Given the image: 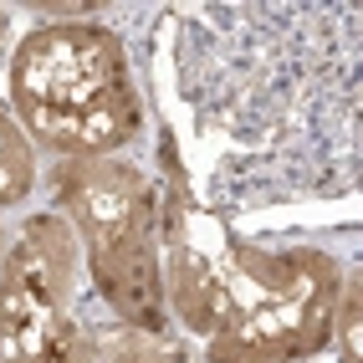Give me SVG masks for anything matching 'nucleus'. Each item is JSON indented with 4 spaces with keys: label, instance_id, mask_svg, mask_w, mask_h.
<instances>
[{
    "label": "nucleus",
    "instance_id": "nucleus-12",
    "mask_svg": "<svg viewBox=\"0 0 363 363\" xmlns=\"http://www.w3.org/2000/svg\"><path fill=\"white\" fill-rule=\"evenodd\" d=\"M0 363H11V358H6V353H0Z\"/></svg>",
    "mask_w": 363,
    "mask_h": 363
},
{
    "label": "nucleus",
    "instance_id": "nucleus-5",
    "mask_svg": "<svg viewBox=\"0 0 363 363\" xmlns=\"http://www.w3.org/2000/svg\"><path fill=\"white\" fill-rule=\"evenodd\" d=\"M87 266L77 230L52 205L21 210L0 261V353L11 363H57L82 323Z\"/></svg>",
    "mask_w": 363,
    "mask_h": 363
},
{
    "label": "nucleus",
    "instance_id": "nucleus-8",
    "mask_svg": "<svg viewBox=\"0 0 363 363\" xmlns=\"http://www.w3.org/2000/svg\"><path fill=\"white\" fill-rule=\"evenodd\" d=\"M11 36H21V31H11V11H6V6H0V46H6Z\"/></svg>",
    "mask_w": 363,
    "mask_h": 363
},
{
    "label": "nucleus",
    "instance_id": "nucleus-11",
    "mask_svg": "<svg viewBox=\"0 0 363 363\" xmlns=\"http://www.w3.org/2000/svg\"><path fill=\"white\" fill-rule=\"evenodd\" d=\"M297 363H333V358H297Z\"/></svg>",
    "mask_w": 363,
    "mask_h": 363
},
{
    "label": "nucleus",
    "instance_id": "nucleus-2",
    "mask_svg": "<svg viewBox=\"0 0 363 363\" xmlns=\"http://www.w3.org/2000/svg\"><path fill=\"white\" fill-rule=\"evenodd\" d=\"M164 307L200 363H297L328 358L333 307L348 261L328 246H266L235 220L159 189Z\"/></svg>",
    "mask_w": 363,
    "mask_h": 363
},
{
    "label": "nucleus",
    "instance_id": "nucleus-7",
    "mask_svg": "<svg viewBox=\"0 0 363 363\" xmlns=\"http://www.w3.org/2000/svg\"><path fill=\"white\" fill-rule=\"evenodd\" d=\"M57 363H108V353L98 348V337L87 333V323H77V333L67 337V348L57 353Z\"/></svg>",
    "mask_w": 363,
    "mask_h": 363
},
{
    "label": "nucleus",
    "instance_id": "nucleus-9",
    "mask_svg": "<svg viewBox=\"0 0 363 363\" xmlns=\"http://www.w3.org/2000/svg\"><path fill=\"white\" fill-rule=\"evenodd\" d=\"M6 240H11V225H6V215H0V261H6Z\"/></svg>",
    "mask_w": 363,
    "mask_h": 363
},
{
    "label": "nucleus",
    "instance_id": "nucleus-4",
    "mask_svg": "<svg viewBox=\"0 0 363 363\" xmlns=\"http://www.w3.org/2000/svg\"><path fill=\"white\" fill-rule=\"evenodd\" d=\"M52 210L77 230L87 292L113 323L138 333H169L164 307V220L159 174L133 154L113 159H57L46 164Z\"/></svg>",
    "mask_w": 363,
    "mask_h": 363
},
{
    "label": "nucleus",
    "instance_id": "nucleus-3",
    "mask_svg": "<svg viewBox=\"0 0 363 363\" xmlns=\"http://www.w3.org/2000/svg\"><path fill=\"white\" fill-rule=\"evenodd\" d=\"M6 103L52 164L133 154L149 128L128 36L98 16L21 31L6 57Z\"/></svg>",
    "mask_w": 363,
    "mask_h": 363
},
{
    "label": "nucleus",
    "instance_id": "nucleus-10",
    "mask_svg": "<svg viewBox=\"0 0 363 363\" xmlns=\"http://www.w3.org/2000/svg\"><path fill=\"white\" fill-rule=\"evenodd\" d=\"M11 113V103H6V87H0V118H6Z\"/></svg>",
    "mask_w": 363,
    "mask_h": 363
},
{
    "label": "nucleus",
    "instance_id": "nucleus-1",
    "mask_svg": "<svg viewBox=\"0 0 363 363\" xmlns=\"http://www.w3.org/2000/svg\"><path fill=\"white\" fill-rule=\"evenodd\" d=\"M169 92L205 169L195 205L235 220L261 205L358 195V11L353 6H184L169 16Z\"/></svg>",
    "mask_w": 363,
    "mask_h": 363
},
{
    "label": "nucleus",
    "instance_id": "nucleus-6",
    "mask_svg": "<svg viewBox=\"0 0 363 363\" xmlns=\"http://www.w3.org/2000/svg\"><path fill=\"white\" fill-rule=\"evenodd\" d=\"M333 363H363V272L358 261H348L343 272V292L333 307V343H328Z\"/></svg>",
    "mask_w": 363,
    "mask_h": 363
}]
</instances>
